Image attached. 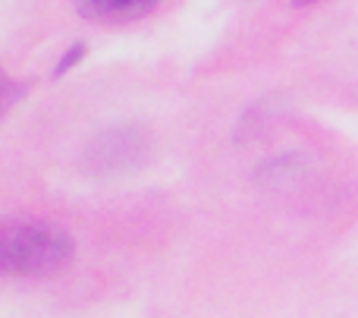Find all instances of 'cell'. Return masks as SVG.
<instances>
[{"mask_svg":"<svg viewBox=\"0 0 358 318\" xmlns=\"http://www.w3.org/2000/svg\"><path fill=\"white\" fill-rule=\"evenodd\" d=\"M82 57H85V44H82V41H73V48H69V50H66V54H63V57H60V63H57L54 76H63V73H66V69H73V67H76V63H79V60H82Z\"/></svg>","mask_w":358,"mask_h":318,"instance_id":"cell-4","label":"cell"},{"mask_svg":"<svg viewBox=\"0 0 358 318\" xmlns=\"http://www.w3.org/2000/svg\"><path fill=\"white\" fill-rule=\"evenodd\" d=\"M151 139L142 126H113V130L101 132L92 145H88L85 164L94 177H120L132 174L148 161Z\"/></svg>","mask_w":358,"mask_h":318,"instance_id":"cell-2","label":"cell"},{"mask_svg":"<svg viewBox=\"0 0 358 318\" xmlns=\"http://www.w3.org/2000/svg\"><path fill=\"white\" fill-rule=\"evenodd\" d=\"M0 113H3V111H0Z\"/></svg>","mask_w":358,"mask_h":318,"instance_id":"cell-6","label":"cell"},{"mask_svg":"<svg viewBox=\"0 0 358 318\" xmlns=\"http://www.w3.org/2000/svg\"><path fill=\"white\" fill-rule=\"evenodd\" d=\"M296 6H308V4H317V0H292Z\"/></svg>","mask_w":358,"mask_h":318,"instance_id":"cell-5","label":"cell"},{"mask_svg":"<svg viewBox=\"0 0 358 318\" xmlns=\"http://www.w3.org/2000/svg\"><path fill=\"white\" fill-rule=\"evenodd\" d=\"M73 237L50 221L3 218L0 221V277L54 275L73 258Z\"/></svg>","mask_w":358,"mask_h":318,"instance_id":"cell-1","label":"cell"},{"mask_svg":"<svg viewBox=\"0 0 358 318\" xmlns=\"http://www.w3.org/2000/svg\"><path fill=\"white\" fill-rule=\"evenodd\" d=\"M73 4L85 19H94L101 25H120L151 13L157 0H73Z\"/></svg>","mask_w":358,"mask_h":318,"instance_id":"cell-3","label":"cell"}]
</instances>
